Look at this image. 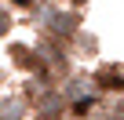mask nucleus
Returning a JSON list of instances; mask_svg holds the SVG:
<instances>
[{"label": "nucleus", "instance_id": "nucleus-1", "mask_svg": "<svg viewBox=\"0 0 124 120\" xmlns=\"http://www.w3.org/2000/svg\"><path fill=\"white\" fill-rule=\"evenodd\" d=\"M77 26H80V15H51V18H47V29H51L55 36H70Z\"/></svg>", "mask_w": 124, "mask_h": 120}, {"label": "nucleus", "instance_id": "nucleus-3", "mask_svg": "<svg viewBox=\"0 0 124 120\" xmlns=\"http://www.w3.org/2000/svg\"><path fill=\"white\" fill-rule=\"evenodd\" d=\"M37 109H40V116H44V120H55V113L62 109V98H58V95H47Z\"/></svg>", "mask_w": 124, "mask_h": 120}, {"label": "nucleus", "instance_id": "nucleus-8", "mask_svg": "<svg viewBox=\"0 0 124 120\" xmlns=\"http://www.w3.org/2000/svg\"><path fill=\"white\" fill-rule=\"evenodd\" d=\"M95 120H106V116H95Z\"/></svg>", "mask_w": 124, "mask_h": 120}, {"label": "nucleus", "instance_id": "nucleus-7", "mask_svg": "<svg viewBox=\"0 0 124 120\" xmlns=\"http://www.w3.org/2000/svg\"><path fill=\"white\" fill-rule=\"evenodd\" d=\"M70 4H77V7H80V4H88V0H70Z\"/></svg>", "mask_w": 124, "mask_h": 120}, {"label": "nucleus", "instance_id": "nucleus-6", "mask_svg": "<svg viewBox=\"0 0 124 120\" xmlns=\"http://www.w3.org/2000/svg\"><path fill=\"white\" fill-rule=\"evenodd\" d=\"M15 4H22V7H29V4H33V0H15Z\"/></svg>", "mask_w": 124, "mask_h": 120}, {"label": "nucleus", "instance_id": "nucleus-4", "mask_svg": "<svg viewBox=\"0 0 124 120\" xmlns=\"http://www.w3.org/2000/svg\"><path fill=\"white\" fill-rule=\"evenodd\" d=\"M8 29H11V18H8V11H4V7H0V36H4Z\"/></svg>", "mask_w": 124, "mask_h": 120}, {"label": "nucleus", "instance_id": "nucleus-5", "mask_svg": "<svg viewBox=\"0 0 124 120\" xmlns=\"http://www.w3.org/2000/svg\"><path fill=\"white\" fill-rule=\"evenodd\" d=\"M91 109V98H80V102H73V113H88Z\"/></svg>", "mask_w": 124, "mask_h": 120}, {"label": "nucleus", "instance_id": "nucleus-2", "mask_svg": "<svg viewBox=\"0 0 124 120\" xmlns=\"http://www.w3.org/2000/svg\"><path fill=\"white\" fill-rule=\"evenodd\" d=\"M22 113H26L22 98H8L4 106H0V120H22Z\"/></svg>", "mask_w": 124, "mask_h": 120}]
</instances>
